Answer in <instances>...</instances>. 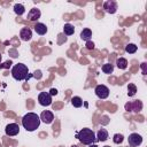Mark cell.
<instances>
[{"mask_svg":"<svg viewBox=\"0 0 147 147\" xmlns=\"http://www.w3.org/2000/svg\"><path fill=\"white\" fill-rule=\"evenodd\" d=\"M40 117L36 114V113H28L23 116L22 118V125L23 127L29 131V132H32V131H36L39 125H40Z\"/></svg>","mask_w":147,"mask_h":147,"instance_id":"1","label":"cell"},{"mask_svg":"<svg viewBox=\"0 0 147 147\" xmlns=\"http://www.w3.org/2000/svg\"><path fill=\"white\" fill-rule=\"evenodd\" d=\"M76 138L84 145H91V144H95L98 140H96V137H95V133L93 132V130L88 129V127H84L80 131L77 132L76 134Z\"/></svg>","mask_w":147,"mask_h":147,"instance_id":"2","label":"cell"},{"mask_svg":"<svg viewBox=\"0 0 147 147\" xmlns=\"http://www.w3.org/2000/svg\"><path fill=\"white\" fill-rule=\"evenodd\" d=\"M29 68L24 63H17L11 68V76L14 79L22 82L24 79H28Z\"/></svg>","mask_w":147,"mask_h":147,"instance_id":"3","label":"cell"},{"mask_svg":"<svg viewBox=\"0 0 147 147\" xmlns=\"http://www.w3.org/2000/svg\"><path fill=\"white\" fill-rule=\"evenodd\" d=\"M94 92H95V95L99 98V99H107L109 96V88L106 86V85H96L95 88H94Z\"/></svg>","mask_w":147,"mask_h":147,"instance_id":"4","label":"cell"},{"mask_svg":"<svg viewBox=\"0 0 147 147\" xmlns=\"http://www.w3.org/2000/svg\"><path fill=\"white\" fill-rule=\"evenodd\" d=\"M38 102L39 105L44 107H48L52 105V96L48 92H40L38 95Z\"/></svg>","mask_w":147,"mask_h":147,"instance_id":"5","label":"cell"},{"mask_svg":"<svg viewBox=\"0 0 147 147\" xmlns=\"http://www.w3.org/2000/svg\"><path fill=\"white\" fill-rule=\"evenodd\" d=\"M125 109L127 111H136V113H139L141 109H142V102L140 100H134V101H131L129 103L125 105Z\"/></svg>","mask_w":147,"mask_h":147,"instance_id":"6","label":"cell"},{"mask_svg":"<svg viewBox=\"0 0 147 147\" xmlns=\"http://www.w3.org/2000/svg\"><path fill=\"white\" fill-rule=\"evenodd\" d=\"M5 132H6V134L9 136V137H15V136H17L18 132H20V126H18V124H16V123H9V124L6 125Z\"/></svg>","mask_w":147,"mask_h":147,"instance_id":"7","label":"cell"},{"mask_svg":"<svg viewBox=\"0 0 147 147\" xmlns=\"http://www.w3.org/2000/svg\"><path fill=\"white\" fill-rule=\"evenodd\" d=\"M127 141L131 147H138L142 144V137L138 133H131L127 138Z\"/></svg>","mask_w":147,"mask_h":147,"instance_id":"8","label":"cell"},{"mask_svg":"<svg viewBox=\"0 0 147 147\" xmlns=\"http://www.w3.org/2000/svg\"><path fill=\"white\" fill-rule=\"evenodd\" d=\"M103 9L108 14H115L117 11V2L114 0H108L103 2Z\"/></svg>","mask_w":147,"mask_h":147,"instance_id":"9","label":"cell"},{"mask_svg":"<svg viewBox=\"0 0 147 147\" xmlns=\"http://www.w3.org/2000/svg\"><path fill=\"white\" fill-rule=\"evenodd\" d=\"M39 117H40V121H42L45 124H51L54 121V115L51 110H44Z\"/></svg>","mask_w":147,"mask_h":147,"instance_id":"10","label":"cell"},{"mask_svg":"<svg viewBox=\"0 0 147 147\" xmlns=\"http://www.w3.org/2000/svg\"><path fill=\"white\" fill-rule=\"evenodd\" d=\"M20 38L23 41H29L32 38V31L30 28H22L20 31Z\"/></svg>","mask_w":147,"mask_h":147,"instance_id":"11","label":"cell"},{"mask_svg":"<svg viewBox=\"0 0 147 147\" xmlns=\"http://www.w3.org/2000/svg\"><path fill=\"white\" fill-rule=\"evenodd\" d=\"M40 16H41V13L38 8H32L28 13V20L30 21H37L38 18H40Z\"/></svg>","mask_w":147,"mask_h":147,"instance_id":"12","label":"cell"},{"mask_svg":"<svg viewBox=\"0 0 147 147\" xmlns=\"http://www.w3.org/2000/svg\"><path fill=\"white\" fill-rule=\"evenodd\" d=\"M95 137H96V140H98V141L103 142V141H106V140L108 139V131H107L106 129L101 127V129H99V131L96 132Z\"/></svg>","mask_w":147,"mask_h":147,"instance_id":"13","label":"cell"},{"mask_svg":"<svg viewBox=\"0 0 147 147\" xmlns=\"http://www.w3.org/2000/svg\"><path fill=\"white\" fill-rule=\"evenodd\" d=\"M34 31H36L37 34L44 36V34H46V32H47V26H46L44 23H36V25H34Z\"/></svg>","mask_w":147,"mask_h":147,"instance_id":"14","label":"cell"},{"mask_svg":"<svg viewBox=\"0 0 147 147\" xmlns=\"http://www.w3.org/2000/svg\"><path fill=\"white\" fill-rule=\"evenodd\" d=\"M91 37H92V30H91V29L86 28V29H83V30H82V32H80V39H82V40H84V41H90Z\"/></svg>","mask_w":147,"mask_h":147,"instance_id":"15","label":"cell"},{"mask_svg":"<svg viewBox=\"0 0 147 147\" xmlns=\"http://www.w3.org/2000/svg\"><path fill=\"white\" fill-rule=\"evenodd\" d=\"M63 32L65 36H71L75 33V26L70 23H65L64 26H63Z\"/></svg>","mask_w":147,"mask_h":147,"instance_id":"16","label":"cell"},{"mask_svg":"<svg viewBox=\"0 0 147 147\" xmlns=\"http://www.w3.org/2000/svg\"><path fill=\"white\" fill-rule=\"evenodd\" d=\"M116 65H117L118 69L124 70V69L127 68V60L124 59V57H118V59L116 60Z\"/></svg>","mask_w":147,"mask_h":147,"instance_id":"17","label":"cell"},{"mask_svg":"<svg viewBox=\"0 0 147 147\" xmlns=\"http://www.w3.org/2000/svg\"><path fill=\"white\" fill-rule=\"evenodd\" d=\"M14 11H15V14H16V15L21 16V15H23V14H24L25 8H24V6H23L22 3H15V5H14Z\"/></svg>","mask_w":147,"mask_h":147,"instance_id":"18","label":"cell"},{"mask_svg":"<svg viewBox=\"0 0 147 147\" xmlns=\"http://www.w3.org/2000/svg\"><path fill=\"white\" fill-rule=\"evenodd\" d=\"M101 70H102V72H103V74L110 75V74H113V71H114V65H113L111 63H106V64H103V65H102Z\"/></svg>","mask_w":147,"mask_h":147,"instance_id":"19","label":"cell"},{"mask_svg":"<svg viewBox=\"0 0 147 147\" xmlns=\"http://www.w3.org/2000/svg\"><path fill=\"white\" fill-rule=\"evenodd\" d=\"M71 105H72L75 108H80V107L83 106V100H82V98H79V96H74V98L71 99Z\"/></svg>","mask_w":147,"mask_h":147,"instance_id":"20","label":"cell"},{"mask_svg":"<svg viewBox=\"0 0 147 147\" xmlns=\"http://www.w3.org/2000/svg\"><path fill=\"white\" fill-rule=\"evenodd\" d=\"M137 49H138V47L136 44H127L125 46V52L129 54H134L137 52Z\"/></svg>","mask_w":147,"mask_h":147,"instance_id":"21","label":"cell"},{"mask_svg":"<svg viewBox=\"0 0 147 147\" xmlns=\"http://www.w3.org/2000/svg\"><path fill=\"white\" fill-rule=\"evenodd\" d=\"M123 140H124V136L121 134V133H116V134H114V137H113V141H114L116 145L122 144Z\"/></svg>","mask_w":147,"mask_h":147,"instance_id":"22","label":"cell"},{"mask_svg":"<svg viewBox=\"0 0 147 147\" xmlns=\"http://www.w3.org/2000/svg\"><path fill=\"white\" fill-rule=\"evenodd\" d=\"M137 93V86L134 84H129L127 86V95L129 96H133Z\"/></svg>","mask_w":147,"mask_h":147,"instance_id":"23","label":"cell"},{"mask_svg":"<svg viewBox=\"0 0 147 147\" xmlns=\"http://www.w3.org/2000/svg\"><path fill=\"white\" fill-rule=\"evenodd\" d=\"M86 47H87L88 49H93V48H94V44L91 42V41H86Z\"/></svg>","mask_w":147,"mask_h":147,"instance_id":"24","label":"cell"},{"mask_svg":"<svg viewBox=\"0 0 147 147\" xmlns=\"http://www.w3.org/2000/svg\"><path fill=\"white\" fill-rule=\"evenodd\" d=\"M49 94H51V96L52 95H56L57 94V90L56 88H51L49 90Z\"/></svg>","mask_w":147,"mask_h":147,"instance_id":"25","label":"cell"},{"mask_svg":"<svg viewBox=\"0 0 147 147\" xmlns=\"http://www.w3.org/2000/svg\"><path fill=\"white\" fill-rule=\"evenodd\" d=\"M88 147H98L95 144H91V145H88Z\"/></svg>","mask_w":147,"mask_h":147,"instance_id":"26","label":"cell"},{"mask_svg":"<svg viewBox=\"0 0 147 147\" xmlns=\"http://www.w3.org/2000/svg\"><path fill=\"white\" fill-rule=\"evenodd\" d=\"M1 61H2V55H1V53H0V63H1Z\"/></svg>","mask_w":147,"mask_h":147,"instance_id":"27","label":"cell"},{"mask_svg":"<svg viewBox=\"0 0 147 147\" xmlns=\"http://www.w3.org/2000/svg\"><path fill=\"white\" fill-rule=\"evenodd\" d=\"M71 147H78V146H76V145H72V146H71Z\"/></svg>","mask_w":147,"mask_h":147,"instance_id":"28","label":"cell"},{"mask_svg":"<svg viewBox=\"0 0 147 147\" xmlns=\"http://www.w3.org/2000/svg\"><path fill=\"white\" fill-rule=\"evenodd\" d=\"M103 147H110V146H103Z\"/></svg>","mask_w":147,"mask_h":147,"instance_id":"29","label":"cell"}]
</instances>
